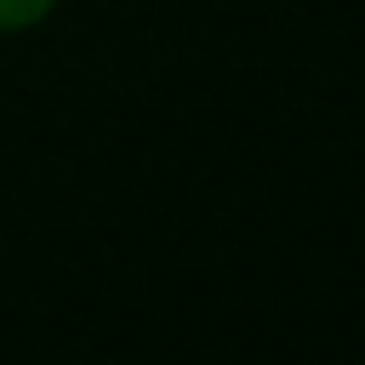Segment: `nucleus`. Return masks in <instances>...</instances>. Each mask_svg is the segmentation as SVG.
<instances>
[{
    "instance_id": "f257e3e1",
    "label": "nucleus",
    "mask_w": 365,
    "mask_h": 365,
    "mask_svg": "<svg viewBox=\"0 0 365 365\" xmlns=\"http://www.w3.org/2000/svg\"><path fill=\"white\" fill-rule=\"evenodd\" d=\"M57 0H0V34H17V29H34Z\"/></svg>"
}]
</instances>
